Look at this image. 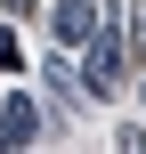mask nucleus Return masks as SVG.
<instances>
[{
    "label": "nucleus",
    "mask_w": 146,
    "mask_h": 154,
    "mask_svg": "<svg viewBox=\"0 0 146 154\" xmlns=\"http://www.w3.org/2000/svg\"><path fill=\"white\" fill-rule=\"evenodd\" d=\"M81 89H89V97H114V89H122V32H114V8H106V24L81 41Z\"/></svg>",
    "instance_id": "f257e3e1"
},
{
    "label": "nucleus",
    "mask_w": 146,
    "mask_h": 154,
    "mask_svg": "<svg viewBox=\"0 0 146 154\" xmlns=\"http://www.w3.org/2000/svg\"><path fill=\"white\" fill-rule=\"evenodd\" d=\"M89 32H98V0H57L49 8V41L57 49H81Z\"/></svg>",
    "instance_id": "f03ea898"
},
{
    "label": "nucleus",
    "mask_w": 146,
    "mask_h": 154,
    "mask_svg": "<svg viewBox=\"0 0 146 154\" xmlns=\"http://www.w3.org/2000/svg\"><path fill=\"white\" fill-rule=\"evenodd\" d=\"M0 122H8V138H16V154L41 138V106H33V89H0Z\"/></svg>",
    "instance_id": "7ed1b4c3"
},
{
    "label": "nucleus",
    "mask_w": 146,
    "mask_h": 154,
    "mask_svg": "<svg viewBox=\"0 0 146 154\" xmlns=\"http://www.w3.org/2000/svg\"><path fill=\"white\" fill-rule=\"evenodd\" d=\"M41 81H49V89L65 97V114H81V106H89V89H81V81L65 73V57H49V65H41Z\"/></svg>",
    "instance_id": "20e7f679"
},
{
    "label": "nucleus",
    "mask_w": 146,
    "mask_h": 154,
    "mask_svg": "<svg viewBox=\"0 0 146 154\" xmlns=\"http://www.w3.org/2000/svg\"><path fill=\"white\" fill-rule=\"evenodd\" d=\"M122 57L146 65V0H130V24H122Z\"/></svg>",
    "instance_id": "39448f33"
},
{
    "label": "nucleus",
    "mask_w": 146,
    "mask_h": 154,
    "mask_svg": "<svg viewBox=\"0 0 146 154\" xmlns=\"http://www.w3.org/2000/svg\"><path fill=\"white\" fill-rule=\"evenodd\" d=\"M114 154H146V130H138V122H130V130L114 138Z\"/></svg>",
    "instance_id": "423d86ee"
},
{
    "label": "nucleus",
    "mask_w": 146,
    "mask_h": 154,
    "mask_svg": "<svg viewBox=\"0 0 146 154\" xmlns=\"http://www.w3.org/2000/svg\"><path fill=\"white\" fill-rule=\"evenodd\" d=\"M8 16H33V0H8Z\"/></svg>",
    "instance_id": "0eeeda50"
},
{
    "label": "nucleus",
    "mask_w": 146,
    "mask_h": 154,
    "mask_svg": "<svg viewBox=\"0 0 146 154\" xmlns=\"http://www.w3.org/2000/svg\"><path fill=\"white\" fill-rule=\"evenodd\" d=\"M0 154H16V138H8V122H0Z\"/></svg>",
    "instance_id": "6e6552de"
},
{
    "label": "nucleus",
    "mask_w": 146,
    "mask_h": 154,
    "mask_svg": "<svg viewBox=\"0 0 146 154\" xmlns=\"http://www.w3.org/2000/svg\"><path fill=\"white\" fill-rule=\"evenodd\" d=\"M24 154H33V146H24Z\"/></svg>",
    "instance_id": "1a4fd4ad"
}]
</instances>
